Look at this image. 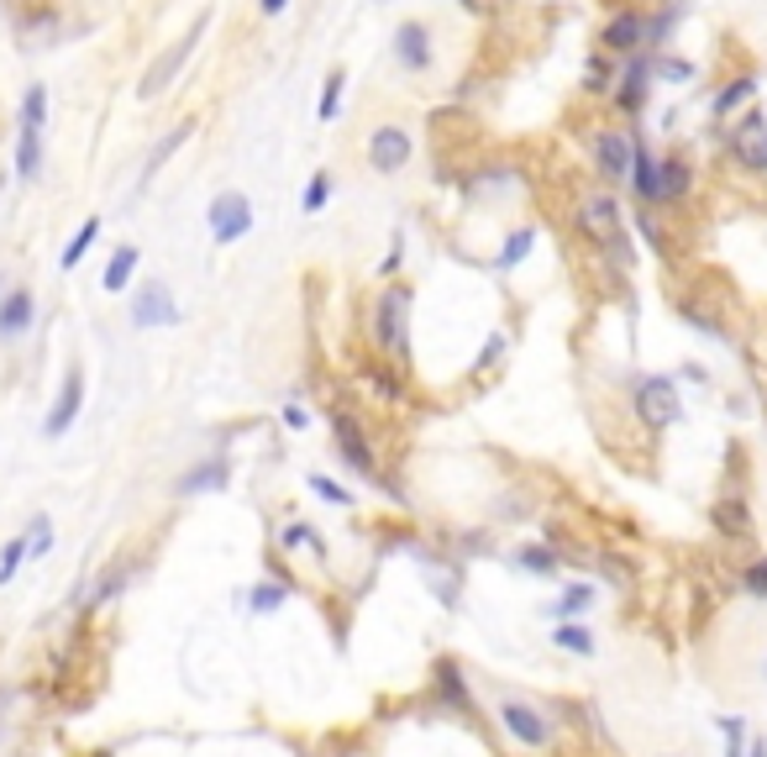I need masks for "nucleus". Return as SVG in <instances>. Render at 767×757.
I'll list each match as a JSON object with an SVG mask.
<instances>
[{"label":"nucleus","mask_w":767,"mask_h":757,"mask_svg":"<svg viewBox=\"0 0 767 757\" xmlns=\"http://www.w3.org/2000/svg\"><path fill=\"white\" fill-rule=\"evenodd\" d=\"M411 310H415V290L389 279L374 290V301L363 310V332H368V347L389 358V364H405L411 358Z\"/></svg>","instance_id":"nucleus-1"},{"label":"nucleus","mask_w":767,"mask_h":757,"mask_svg":"<svg viewBox=\"0 0 767 757\" xmlns=\"http://www.w3.org/2000/svg\"><path fill=\"white\" fill-rule=\"evenodd\" d=\"M573 232L594 247V253H605L610 264L620 269H631V232H625V211H620V200L610 190H584L579 200H573Z\"/></svg>","instance_id":"nucleus-2"},{"label":"nucleus","mask_w":767,"mask_h":757,"mask_svg":"<svg viewBox=\"0 0 767 757\" xmlns=\"http://www.w3.org/2000/svg\"><path fill=\"white\" fill-rule=\"evenodd\" d=\"M326 426H331V448L348 463V474H357L363 485L384 489V495H394V485L384 479V468H379V453H374V442H368V431H363V422H357L353 411H331Z\"/></svg>","instance_id":"nucleus-3"},{"label":"nucleus","mask_w":767,"mask_h":757,"mask_svg":"<svg viewBox=\"0 0 767 757\" xmlns=\"http://www.w3.org/2000/svg\"><path fill=\"white\" fill-rule=\"evenodd\" d=\"M42 132H48V85H27L16 106V180L22 184L42 174Z\"/></svg>","instance_id":"nucleus-4"},{"label":"nucleus","mask_w":767,"mask_h":757,"mask_svg":"<svg viewBox=\"0 0 767 757\" xmlns=\"http://www.w3.org/2000/svg\"><path fill=\"white\" fill-rule=\"evenodd\" d=\"M636 143H642V132H636V126H594V132H589V163H594V174H599L605 190L631 184Z\"/></svg>","instance_id":"nucleus-5"},{"label":"nucleus","mask_w":767,"mask_h":757,"mask_svg":"<svg viewBox=\"0 0 767 757\" xmlns=\"http://www.w3.org/2000/svg\"><path fill=\"white\" fill-rule=\"evenodd\" d=\"M631 411H636V422L647 426V431L679 426L683 422V400H679L673 374H636V384H631Z\"/></svg>","instance_id":"nucleus-6"},{"label":"nucleus","mask_w":767,"mask_h":757,"mask_svg":"<svg viewBox=\"0 0 767 757\" xmlns=\"http://www.w3.org/2000/svg\"><path fill=\"white\" fill-rule=\"evenodd\" d=\"M495 721L510 731V742L515 747H526V753H541V747H552V716L532 705V699H515V695H500L495 699Z\"/></svg>","instance_id":"nucleus-7"},{"label":"nucleus","mask_w":767,"mask_h":757,"mask_svg":"<svg viewBox=\"0 0 767 757\" xmlns=\"http://www.w3.org/2000/svg\"><path fill=\"white\" fill-rule=\"evenodd\" d=\"M206 27H210V11H206V16H195V22H190V32H184V37H174V42H169V48H163V53L148 63V74H143V85H137V95H143V100H158V95H163L179 80V74H184V63L195 59V42L206 37Z\"/></svg>","instance_id":"nucleus-8"},{"label":"nucleus","mask_w":767,"mask_h":757,"mask_svg":"<svg viewBox=\"0 0 767 757\" xmlns=\"http://www.w3.org/2000/svg\"><path fill=\"white\" fill-rule=\"evenodd\" d=\"M389 53H394V63H400L405 74L426 80V74L437 69V32H431V22H426V16H405V22L394 27V37H389Z\"/></svg>","instance_id":"nucleus-9"},{"label":"nucleus","mask_w":767,"mask_h":757,"mask_svg":"<svg viewBox=\"0 0 767 757\" xmlns=\"http://www.w3.org/2000/svg\"><path fill=\"white\" fill-rule=\"evenodd\" d=\"M363 152H368V169H374V174H384V180L405 174V169L415 163V137H411V126H400V122H379L374 132H368Z\"/></svg>","instance_id":"nucleus-10"},{"label":"nucleus","mask_w":767,"mask_h":757,"mask_svg":"<svg viewBox=\"0 0 767 757\" xmlns=\"http://www.w3.org/2000/svg\"><path fill=\"white\" fill-rule=\"evenodd\" d=\"M726 152L736 158V169H746V174H767V117L757 106H746L736 122L726 126Z\"/></svg>","instance_id":"nucleus-11"},{"label":"nucleus","mask_w":767,"mask_h":757,"mask_svg":"<svg viewBox=\"0 0 767 757\" xmlns=\"http://www.w3.org/2000/svg\"><path fill=\"white\" fill-rule=\"evenodd\" d=\"M206 227H210V243L216 247H236L253 232V200L242 190H221L206 206Z\"/></svg>","instance_id":"nucleus-12"},{"label":"nucleus","mask_w":767,"mask_h":757,"mask_svg":"<svg viewBox=\"0 0 767 757\" xmlns=\"http://www.w3.org/2000/svg\"><path fill=\"white\" fill-rule=\"evenodd\" d=\"M126 310H132V327L137 332H163V327H179V301L163 279H148L126 295Z\"/></svg>","instance_id":"nucleus-13"},{"label":"nucleus","mask_w":767,"mask_h":757,"mask_svg":"<svg viewBox=\"0 0 767 757\" xmlns=\"http://www.w3.org/2000/svg\"><path fill=\"white\" fill-rule=\"evenodd\" d=\"M599 53H610L620 63L647 53V11L642 5H620L616 16L599 27Z\"/></svg>","instance_id":"nucleus-14"},{"label":"nucleus","mask_w":767,"mask_h":757,"mask_svg":"<svg viewBox=\"0 0 767 757\" xmlns=\"http://www.w3.org/2000/svg\"><path fill=\"white\" fill-rule=\"evenodd\" d=\"M652 85H657V74H652V53H636V59L620 63V80H616V90H610V100H616V111L625 117V122H636V117L647 111Z\"/></svg>","instance_id":"nucleus-15"},{"label":"nucleus","mask_w":767,"mask_h":757,"mask_svg":"<svg viewBox=\"0 0 767 757\" xmlns=\"http://www.w3.org/2000/svg\"><path fill=\"white\" fill-rule=\"evenodd\" d=\"M431 684H437V705L447 716H463V721H478V699L468 695V673L458 658H437L431 668Z\"/></svg>","instance_id":"nucleus-16"},{"label":"nucleus","mask_w":767,"mask_h":757,"mask_svg":"<svg viewBox=\"0 0 767 757\" xmlns=\"http://www.w3.org/2000/svg\"><path fill=\"white\" fill-rule=\"evenodd\" d=\"M232 485V457L227 453H210L200 463H190L184 474L174 479V495L179 500H195V495H216V489Z\"/></svg>","instance_id":"nucleus-17"},{"label":"nucleus","mask_w":767,"mask_h":757,"mask_svg":"<svg viewBox=\"0 0 767 757\" xmlns=\"http://www.w3.org/2000/svg\"><path fill=\"white\" fill-rule=\"evenodd\" d=\"M80 411H85V374L69 368L59 394H53V405H48V426H42V431H48V437H69L74 422H80Z\"/></svg>","instance_id":"nucleus-18"},{"label":"nucleus","mask_w":767,"mask_h":757,"mask_svg":"<svg viewBox=\"0 0 767 757\" xmlns=\"http://www.w3.org/2000/svg\"><path fill=\"white\" fill-rule=\"evenodd\" d=\"M642 211H662V152H652L647 143H636V163H631V184Z\"/></svg>","instance_id":"nucleus-19"},{"label":"nucleus","mask_w":767,"mask_h":757,"mask_svg":"<svg viewBox=\"0 0 767 757\" xmlns=\"http://www.w3.org/2000/svg\"><path fill=\"white\" fill-rule=\"evenodd\" d=\"M37 327V295H32L27 284H11L5 295H0V342H16V337H27Z\"/></svg>","instance_id":"nucleus-20"},{"label":"nucleus","mask_w":767,"mask_h":757,"mask_svg":"<svg viewBox=\"0 0 767 757\" xmlns=\"http://www.w3.org/2000/svg\"><path fill=\"white\" fill-rule=\"evenodd\" d=\"M752 100H757V74L746 69V74H731V80H726L720 90L709 95V117L726 126V122H736V117L746 111V106H752Z\"/></svg>","instance_id":"nucleus-21"},{"label":"nucleus","mask_w":767,"mask_h":757,"mask_svg":"<svg viewBox=\"0 0 767 757\" xmlns=\"http://www.w3.org/2000/svg\"><path fill=\"white\" fill-rule=\"evenodd\" d=\"M694 163L683 158V152H662V211H673V206H683L689 195H694Z\"/></svg>","instance_id":"nucleus-22"},{"label":"nucleus","mask_w":767,"mask_h":757,"mask_svg":"<svg viewBox=\"0 0 767 757\" xmlns=\"http://www.w3.org/2000/svg\"><path fill=\"white\" fill-rule=\"evenodd\" d=\"M290 595H295V578H284V574H264L247 595H242V606L253 610V615H273V610H284L290 606Z\"/></svg>","instance_id":"nucleus-23"},{"label":"nucleus","mask_w":767,"mask_h":757,"mask_svg":"<svg viewBox=\"0 0 767 757\" xmlns=\"http://www.w3.org/2000/svg\"><path fill=\"white\" fill-rule=\"evenodd\" d=\"M137 264H143V247L121 243L117 253H111L106 273H100V290H106V295H126V290H132V279H137Z\"/></svg>","instance_id":"nucleus-24"},{"label":"nucleus","mask_w":767,"mask_h":757,"mask_svg":"<svg viewBox=\"0 0 767 757\" xmlns=\"http://www.w3.org/2000/svg\"><path fill=\"white\" fill-rule=\"evenodd\" d=\"M532 247H536V227H532V221L510 227V232H504V243H500V253H495V269H500V273L521 269V264L532 258Z\"/></svg>","instance_id":"nucleus-25"},{"label":"nucleus","mask_w":767,"mask_h":757,"mask_svg":"<svg viewBox=\"0 0 767 757\" xmlns=\"http://www.w3.org/2000/svg\"><path fill=\"white\" fill-rule=\"evenodd\" d=\"M715 532H720V537H736V542L752 537V511H746L741 495H726V500L715 505Z\"/></svg>","instance_id":"nucleus-26"},{"label":"nucleus","mask_w":767,"mask_h":757,"mask_svg":"<svg viewBox=\"0 0 767 757\" xmlns=\"http://www.w3.org/2000/svg\"><path fill=\"white\" fill-rule=\"evenodd\" d=\"M594 600H599V589L579 578V584H562V595L552 600V606H547V615H552V621H579V615H584Z\"/></svg>","instance_id":"nucleus-27"},{"label":"nucleus","mask_w":767,"mask_h":757,"mask_svg":"<svg viewBox=\"0 0 767 757\" xmlns=\"http://www.w3.org/2000/svg\"><path fill=\"white\" fill-rule=\"evenodd\" d=\"M279 552H311V558H326V542L316 526H305V521H284L279 526Z\"/></svg>","instance_id":"nucleus-28"},{"label":"nucleus","mask_w":767,"mask_h":757,"mask_svg":"<svg viewBox=\"0 0 767 757\" xmlns=\"http://www.w3.org/2000/svg\"><path fill=\"white\" fill-rule=\"evenodd\" d=\"M95 237H100V216H85V221H80V232H74L69 243H63V253H59V269H63V273H69V269H80V264H85V258H89V247H95Z\"/></svg>","instance_id":"nucleus-29"},{"label":"nucleus","mask_w":767,"mask_h":757,"mask_svg":"<svg viewBox=\"0 0 767 757\" xmlns=\"http://www.w3.org/2000/svg\"><path fill=\"white\" fill-rule=\"evenodd\" d=\"M552 647H558V652H573V658H594L599 642H594V632L584 621H558V626H552Z\"/></svg>","instance_id":"nucleus-30"},{"label":"nucleus","mask_w":767,"mask_h":757,"mask_svg":"<svg viewBox=\"0 0 767 757\" xmlns=\"http://www.w3.org/2000/svg\"><path fill=\"white\" fill-rule=\"evenodd\" d=\"M190 137H195V122H179V126H169V137H158V143H153V152H148V169H143V184H148L153 174H158V169H163V163H169V158H174V152L184 148V143H190Z\"/></svg>","instance_id":"nucleus-31"},{"label":"nucleus","mask_w":767,"mask_h":757,"mask_svg":"<svg viewBox=\"0 0 767 757\" xmlns=\"http://www.w3.org/2000/svg\"><path fill=\"white\" fill-rule=\"evenodd\" d=\"M342 95H348V69H331L321 80V100H316V122L331 126L342 117Z\"/></svg>","instance_id":"nucleus-32"},{"label":"nucleus","mask_w":767,"mask_h":757,"mask_svg":"<svg viewBox=\"0 0 767 757\" xmlns=\"http://www.w3.org/2000/svg\"><path fill=\"white\" fill-rule=\"evenodd\" d=\"M515 569H526L536 578H552L562 569V558L547 542H526V547H515Z\"/></svg>","instance_id":"nucleus-33"},{"label":"nucleus","mask_w":767,"mask_h":757,"mask_svg":"<svg viewBox=\"0 0 767 757\" xmlns=\"http://www.w3.org/2000/svg\"><path fill=\"white\" fill-rule=\"evenodd\" d=\"M331 195H337L331 169H316V174L305 180V190H300V211H305V216H321L326 206H331Z\"/></svg>","instance_id":"nucleus-34"},{"label":"nucleus","mask_w":767,"mask_h":757,"mask_svg":"<svg viewBox=\"0 0 767 757\" xmlns=\"http://www.w3.org/2000/svg\"><path fill=\"white\" fill-rule=\"evenodd\" d=\"M616 80H620L616 59L594 48V53H589V63H584V90H589V95H610V90H616Z\"/></svg>","instance_id":"nucleus-35"},{"label":"nucleus","mask_w":767,"mask_h":757,"mask_svg":"<svg viewBox=\"0 0 767 757\" xmlns=\"http://www.w3.org/2000/svg\"><path fill=\"white\" fill-rule=\"evenodd\" d=\"M305 485H311V495H316V500H326L331 511H353V505H357V495H353V489H348V485H337L331 474H311Z\"/></svg>","instance_id":"nucleus-36"},{"label":"nucleus","mask_w":767,"mask_h":757,"mask_svg":"<svg viewBox=\"0 0 767 757\" xmlns=\"http://www.w3.org/2000/svg\"><path fill=\"white\" fill-rule=\"evenodd\" d=\"M368 390L379 394V400H389V405H400V400L411 394V384L400 379V368H384V364H374V368H368Z\"/></svg>","instance_id":"nucleus-37"},{"label":"nucleus","mask_w":767,"mask_h":757,"mask_svg":"<svg viewBox=\"0 0 767 757\" xmlns=\"http://www.w3.org/2000/svg\"><path fill=\"white\" fill-rule=\"evenodd\" d=\"M22 537H27V558H48V552H53V515L37 511L27 521V532H22Z\"/></svg>","instance_id":"nucleus-38"},{"label":"nucleus","mask_w":767,"mask_h":757,"mask_svg":"<svg viewBox=\"0 0 767 757\" xmlns=\"http://www.w3.org/2000/svg\"><path fill=\"white\" fill-rule=\"evenodd\" d=\"M652 74H657V80H668V85H689L699 69H694L689 59H679V53H652Z\"/></svg>","instance_id":"nucleus-39"},{"label":"nucleus","mask_w":767,"mask_h":757,"mask_svg":"<svg viewBox=\"0 0 767 757\" xmlns=\"http://www.w3.org/2000/svg\"><path fill=\"white\" fill-rule=\"evenodd\" d=\"M504 353H510V332H504V327H500V332H489V337H484V347H478V358H473V374H489V368L500 364Z\"/></svg>","instance_id":"nucleus-40"},{"label":"nucleus","mask_w":767,"mask_h":757,"mask_svg":"<svg viewBox=\"0 0 767 757\" xmlns=\"http://www.w3.org/2000/svg\"><path fill=\"white\" fill-rule=\"evenodd\" d=\"M126 584H132V569H111V574L100 578V584H95V595H89V606H111V600H117L121 589H126Z\"/></svg>","instance_id":"nucleus-41"},{"label":"nucleus","mask_w":767,"mask_h":757,"mask_svg":"<svg viewBox=\"0 0 767 757\" xmlns=\"http://www.w3.org/2000/svg\"><path fill=\"white\" fill-rule=\"evenodd\" d=\"M27 563V537H11V542L0 547V589L16 578V569Z\"/></svg>","instance_id":"nucleus-42"},{"label":"nucleus","mask_w":767,"mask_h":757,"mask_svg":"<svg viewBox=\"0 0 767 757\" xmlns=\"http://www.w3.org/2000/svg\"><path fill=\"white\" fill-rule=\"evenodd\" d=\"M679 316H683V321H689V327H699V332H705V337H715V342H726V327H720V321H715L709 310H699V305H694V301H679Z\"/></svg>","instance_id":"nucleus-43"},{"label":"nucleus","mask_w":767,"mask_h":757,"mask_svg":"<svg viewBox=\"0 0 767 757\" xmlns=\"http://www.w3.org/2000/svg\"><path fill=\"white\" fill-rule=\"evenodd\" d=\"M636 232L652 243V253H657V258H668V232H662L657 211H636Z\"/></svg>","instance_id":"nucleus-44"},{"label":"nucleus","mask_w":767,"mask_h":757,"mask_svg":"<svg viewBox=\"0 0 767 757\" xmlns=\"http://www.w3.org/2000/svg\"><path fill=\"white\" fill-rule=\"evenodd\" d=\"M400 269H405V232H394V237H389V253L379 258V269H374V273H379L384 284H389V279H394Z\"/></svg>","instance_id":"nucleus-45"},{"label":"nucleus","mask_w":767,"mask_h":757,"mask_svg":"<svg viewBox=\"0 0 767 757\" xmlns=\"http://www.w3.org/2000/svg\"><path fill=\"white\" fill-rule=\"evenodd\" d=\"M741 589H746L752 600H767V558H752V563L741 569Z\"/></svg>","instance_id":"nucleus-46"},{"label":"nucleus","mask_w":767,"mask_h":757,"mask_svg":"<svg viewBox=\"0 0 767 757\" xmlns=\"http://www.w3.org/2000/svg\"><path fill=\"white\" fill-rule=\"evenodd\" d=\"M720 731H726V757H746V721L741 716H720Z\"/></svg>","instance_id":"nucleus-47"},{"label":"nucleus","mask_w":767,"mask_h":757,"mask_svg":"<svg viewBox=\"0 0 767 757\" xmlns=\"http://www.w3.org/2000/svg\"><path fill=\"white\" fill-rule=\"evenodd\" d=\"M279 422L290 426V431H305V426H311V416H305V405H284V411H279Z\"/></svg>","instance_id":"nucleus-48"},{"label":"nucleus","mask_w":767,"mask_h":757,"mask_svg":"<svg viewBox=\"0 0 767 757\" xmlns=\"http://www.w3.org/2000/svg\"><path fill=\"white\" fill-rule=\"evenodd\" d=\"M258 11H264V16H284V11H290V0H258Z\"/></svg>","instance_id":"nucleus-49"},{"label":"nucleus","mask_w":767,"mask_h":757,"mask_svg":"<svg viewBox=\"0 0 767 757\" xmlns=\"http://www.w3.org/2000/svg\"><path fill=\"white\" fill-rule=\"evenodd\" d=\"M746 757H767V742H763V736H752V742H746Z\"/></svg>","instance_id":"nucleus-50"},{"label":"nucleus","mask_w":767,"mask_h":757,"mask_svg":"<svg viewBox=\"0 0 767 757\" xmlns=\"http://www.w3.org/2000/svg\"><path fill=\"white\" fill-rule=\"evenodd\" d=\"M0 721H5V689H0Z\"/></svg>","instance_id":"nucleus-51"},{"label":"nucleus","mask_w":767,"mask_h":757,"mask_svg":"<svg viewBox=\"0 0 767 757\" xmlns=\"http://www.w3.org/2000/svg\"><path fill=\"white\" fill-rule=\"evenodd\" d=\"M0 295H5V273H0Z\"/></svg>","instance_id":"nucleus-52"},{"label":"nucleus","mask_w":767,"mask_h":757,"mask_svg":"<svg viewBox=\"0 0 767 757\" xmlns=\"http://www.w3.org/2000/svg\"><path fill=\"white\" fill-rule=\"evenodd\" d=\"M657 757H683V753H657Z\"/></svg>","instance_id":"nucleus-53"}]
</instances>
